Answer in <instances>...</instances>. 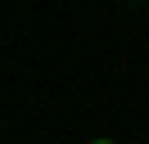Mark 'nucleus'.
<instances>
[{"mask_svg": "<svg viewBox=\"0 0 149 144\" xmlns=\"http://www.w3.org/2000/svg\"><path fill=\"white\" fill-rule=\"evenodd\" d=\"M95 144H113V140H95Z\"/></svg>", "mask_w": 149, "mask_h": 144, "instance_id": "1", "label": "nucleus"}]
</instances>
